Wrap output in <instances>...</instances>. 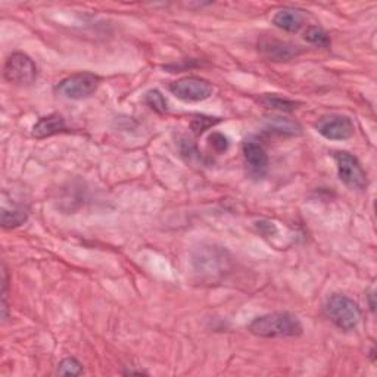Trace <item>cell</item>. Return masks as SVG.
I'll return each instance as SVG.
<instances>
[{"label":"cell","mask_w":377,"mask_h":377,"mask_svg":"<svg viewBox=\"0 0 377 377\" xmlns=\"http://www.w3.org/2000/svg\"><path fill=\"white\" fill-rule=\"evenodd\" d=\"M248 330L258 338H298L304 327L301 320L292 312H271L250 322Z\"/></svg>","instance_id":"obj_1"},{"label":"cell","mask_w":377,"mask_h":377,"mask_svg":"<svg viewBox=\"0 0 377 377\" xmlns=\"http://www.w3.org/2000/svg\"><path fill=\"white\" fill-rule=\"evenodd\" d=\"M326 314L330 322L344 331L357 329L361 322V309L354 299L334 293L326 302Z\"/></svg>","instance_id":"obj_2"},{"label":"cell","mask_w":377,"mask_h":377,"mask_svg":"<svg viewBox=\"0 0 377 377\" xmlns=\"http://www.w3.org/2000/svg\"><path fill=\"white\" fill-rule=\"evenodd\" d=\"M100 78L93 73H80L62 80L56 86V93L70 100L87 99L97 90Z\"/></svg>","instance_id":"obj_3"},{"label":"cell","mask_w":377,"mask_h":377,"mask_svg":"<svg viewBox=\"0 0 377 377\" xmlns=\"http://www.w3.org/2000/svg\"><path fill=\"white\" fill-rule=\"evenodd\" d=\"M334 162L338 166V174L344 184H346L355 191H363L367 187V174L361 166L360 161L355 158L352 154L345 151H338L333 155Z\"/></svg>","instance_id":"obj_4"},{"label":"cell","mask_w":377,"mask_h":377,"mask_svg":"<svg viewBox=\"0 0 377 377\" xmlns=\"http://www.w3.org/2000/svg\"><path fill=\"white\" fill-rule=\"evenodd\" d=\"M170 92L183 102H203L214 93L211 83L201 77H183L170 85Z\"/></svg>","instance_id":"obj_5"},{"label":"cell","mask_w":377,"mask_h":377,"mask_svg":"<svg viewBox=\"0 0 377 377\" xmlns=\"http://www.w3.org/2000/svg\"><path fill=\"white\" fill-rule=\"evenodd\" d=\"M4 77L14 85H31L37 78L36 62L23 52H15L5 62Z\"/></svg>","instance_id":"obj_6"},{"label":"cell","mask_w":377,"mask_h":377,"mask_svg":"<svg viewBox=\"0 0 377 377\" xmlns=\"http://www.w3.org/2000/svg\"><path fill=\"white\" fill-rule=\"evenodd\" d=\"M258 51L265 59L273 62H289L301 55L299 46L270 36H262L258 40Z\"/></svg>","instance_id":"obj_7"},{"label":"cell","mask_w":377,"mask_h":377,"mask_svg":"<svg viewBox=\"0 0 377 377\" xmlns=\"http://www.w3.org/2000/svg\"><path fill=\"white\" fill-rule=\"evenodd\" d=\"M243 158L246 173L255 180L264 179L268 173V155L262 144L257 140H246L243 143Z\"/></svg>","instance_id":"obj_8"},{"label":"cell","mask_w":377,"mask_h":377,"mask_svg":"<svg viewBox=\"0 0 377 377\" xmlns=\"http://www.w3.org/2000/svg\"><path fill=\"white\" fill-rule=\"evenodd\" d=\"M317 132L329 140H348L355 133V125L346 115H329L317 122Z\"/></svg>","instance_id":"obj_9"},{"label":"cell","mask_w":377,"mask_h":377,"mask_svg":"<svg viewBox=\"0 0 377 377\" xmlns=\"http://www.w3.org/2000/svg\"><path fill=\"white\" fill-rule=\"evenodd\" d=\"M64 132H67V122L65 118L59 114L41 117L33 127V136L36 139H46Z\"/></svg>","instance_id":"obj_10"},{"label":"cell","mask_w":377,"mask_h":377,"mask_svg":"<svg viewBox=\"0 0 377 377\" xmlns=\"http://www.w3.org/2000/svg\"><path fill=\"white\" fill-rule=\"evenodd\" d=\"M273 24L287 33H298L305 24V15L299 9L283 8L273 16Z\"/></svg>","instance_id":"obj_11"},{"label":"cell","mask_w":377,"mask_h":377,"mask_svg":"<svg viewBox=\"0 0 377 377\" xmlns=\"http://www.w3.org/2000/svg\"><path fill=\"white\" fill-rule=\"evenodd\" d=\"M265 130L282 136H297L301 134V125L297 121L282 117H271L267 120Z\"/></svg>","instance_id":"obj_12"},{"label":"cell","mask_w":377,"mask_h":377,"mask_svg":"<svg viewBox=\"0 0 377 377\" xmlns=\"http://www.w3.org/2000/svg\"><path fill=\"white\" fill-rule=\"evenodd\" d=\"M28 220V211L24 208L14 206L12 209H2V227L4 228H16L23 225Z\"/></svg>","instance_id":"obj_13"},{"label":"cell","mask_w":377,"mask_h":377,"mask_svg":"<svg viewBox=\"0 0 377 377\" xmlns=\"http://www.w3.org/2000/svg\"><path fill=\"white\" fill-rule=\"evenodd\" d=\"M304 38L308 41V43L322 49H329L331 45L329 34L319 26H309L304 33Z\"/></svg>","instance_id":"obj_14"},{"label":"cell","mask_w":377,"mask_h":377,"mask_svg":"<svg viewBox=\"0 0 377 377\" xmlns=\"http://www.w3.org/2000/svg\"><path fill=\"white\" fill-rule=\"evenodd\" d=\"M261 103L267 108L277 110V111H282V112H292V111H295L298 108L297 102L289 100V99H283V97H279V96H264L261 99Z\"/></svg>","instance_id":"obj_15"},{"label":"cell","mask_w":377,"mask_h":377,"mask_svg":"<svg viewBox=\"0 0 377 377\" xmlns=\"http://www.w3.org/2000/svg\"><path fill=\"white\" fill-rule=\"evenodd\" d=\"M143 99H144V103L148 105V107L151 110H154L155 112H158V114H165L166 111H169V103H166V99L156 89H152L149 92H146V95H144Z\"/></svg>","instance_id":"obj_16"},{"label":"cell","mask_w":377,"mask_h":377,"mask_svg":"<svg viewBox=\"0 0 377 377\" xmlns=\"http://www.w3.org/2000/svg\"><path fill=\"white\" fill-rule=\"evenodd\" d=\"M58 374L60 376H80L85 373V370H83V364L77 360V359H73V357H68L65 360H62L58 366Z\"/></svg>","instance_id":"obj_17"},{"label":"cell","mask_w":377,"mask_h":377,"mask_svg":"<svg viewBox=\"0 0 377 377\" xmlns=\"http://www.w3.org/2000/svg\"><path fill=\"white\" fill-rule=\"evenodd\" d=\"M209 143H211L213 149L218 154H223L228 149V139L221 133H214L211 137H209Z\"/></svg>","instance_id":"obj_18"},{"label":"cell","mask_w":377,"mask_h":377,"mask_svg":"<svg viewBox=\"0 0 377 377\" xmlns=\"http://www.w3.org/2000/svg\"><path fill=\"white\" fill-rule=\"evenodd\" d=\"M216 122H218V120H211L209 117H198L192 122V129L196 134H202L206 129L211 127V125H214Z\"/></svg>","instance_id":"obj_19"},{"label":"cell","mask_w":377,"mask_h":377,"mask_svg":"<svg viewBox=\"0 0 377 377\" xmlns=\"http://www.w3.org/2000/svg\"><path fill=\"white\" fill-rule=\"evenodd\" d=\"M257 228L260 230V233H262L264 236H271V235H276L277 233V227L275 223L267 221V220H261L257 223Z\"/></svg>","instance_id":"obj_20"},{"label":"cell","mask_w":377,"mask_h":377,"mask_svg":"<svg viewBox=\"0 0 377 377\" xmlns=\"http://www.w3.org/2000/svg\"><path fill=\"white\" fill-rule=\"evenodd\" d=\"M374 292H370V295H368V302H370V309L374 312L376 311V302H374Z\"/></svg>","instance_id":"obj_21"}]
</instances>
